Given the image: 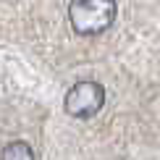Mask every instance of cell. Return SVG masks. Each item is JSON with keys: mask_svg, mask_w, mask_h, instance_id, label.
<instances>
[{"mask_svg": "<svg viewBox=\"0 0 160 160\" xmlns=\"http://www.w3.org/2000/svg\"><path fill=\"white\" fill-rule=\"evenodd\" d=\"M105 105V89L97 82H76L66 92L63 108L74 118H92L102 110Z\"/></svg>", "mask_w": 160, "mask_h": 160, "instance_id": "obj_2", "label": "cell"}, {"mask_svg": "<svg viewBox=\"0 0 160 160\" xmlns=\"http://www.w3.org/2000/svg\"><path fill=\"white\" fill-rule=\"evenodd\" d=\"M0 160H34V152L26 142H11L3 147V155Z\"/></svg>", "mask_w": 160, "mask_h": 160, "instance_id": "obj_3", "label": "cell"}, {"mask_svg": "<svg viewBox=\"0 0 160 160\" xmlns=\"http://www.w3.org/2000/svg\"><path fill=\"white\" fill-rule=\"evenodd\" d=\"M116 13H118L116 0H71L68 21L76 34L92 37L110 29L116 21Z\"/></svg>", "mask_w": 160, "mask_h": 160, "instance_id": "obj_1", "label": "cell"}]
</instances>
